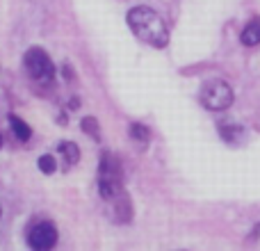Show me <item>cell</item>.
<instances>
[{
	"instance_id": "6",
	"label": "cell",
	"mask_w": 260,
	"mask_h": 251,
	"mask_svg": "<svg viewBox=\"0 0 260 251\" xmlns=\"http://www.w3.org/2000/svg\"><path fill=\"white\" fill-rule=\"evenodd\" d=\"M240 41L244 46H258L260 44V16L251 18V21L244 25L242 35H240Z\"/></svg>"
},
{
	"instance_id": "12",
	"label": "cell",
	"mask_w": 260,
	"mask_h": 251,
	"mask_svg": "<svg viewBox=\"0 0 260 251\" xmlns=\"http://www.w3.org/2000/svg\"><path fill=\"white\" fill-rule=\"evenodd\" d=\"M0 146H3V135H0Z\"/></svg>"
},
{
	"instance_id": "1",
	"label": "cell",
	"mask_w": 260,
	"mask_h": 251,
	"mask_svg": "<svg viewBox=\"0 0 260 251\" xmlns=\"http://www.w3.org/2000/svg\"><path fill=\"white\" fill-rule=\"evenodd\" d=\"M128 25L135 32V37L151 44L155 48H165L169 44V30L167 23L153 12L151 7H135L128 12Z\"/></svg>"
},
{
	"instance_id": "11",
	"label": "cell",
	"mask_w": 260,
	"mask_h": 251,
	"mask_svg": "<svg viewBox=\"0 0 260 251\" xmlns=\"http://www.w3.org/2000/svg\"><path fill=\"white\" fill-rule=\"evenodd\" d=\"M39 169L44 174H53L55 171V158L53 155H41L39 158Z\"/></svg>"
},
{
	"instance_id": "10",
	"label": "cell",
	"mask_w": 260,
	"mask_h": 251,
	"mask_svg": "<svg viewBox=\"0 0 260 251\" xmlns=\"http://www.w3.org/2000/svg\"><path fill=\"white\" fill-rule=\"evenodd\" d=\"M82 130H85L87 135H91L94 139H99V137H101V133H99V121H96L94 117L82 119Z\"/></svg>"
},
{
	"instance_id": "9",
	"label": "cell",
	"mask_w": 260,
	"mask_h": 251,
	"mask_svg": "<svg viewBox=\"0 0 260 251\" xmlns=\"http://www.w3.org/2000/svg\"><path fill=\"white\" fill-rule=\"evenodd\" d=\"M130 137H133L135 142H139V144H146L148 137H151V130H148L146 125H142V123H133L130 125Z\"/></svg>"
},
{
	"instance_id": "3",
	"label": "cell",
	"mask_w": 260,
	"mask_h": 251,
	"mask_svg": "<svg viewBox=\"0 0 260 251\" xmlns=\"http://www.w3.org/2000/svg\"><path fill=\"white\" fill-rule=\"evenodd\" d=\"M201 103H203V108L215 110V112L226 110L233 103V89L224 80H210L201 89Z\"/></svg>"
},
{
	"instance_id": "7",
	"label": "cell",
	"mask_w": 260,
	"mask_h": 251,
	"mask_svg": "<svg viewBox=\"0 0 260 251\" xmlns=\"http://www.w3.org/2000/svg\"><path fill=\"white\" fill-rule=\"evenodd\" d=\"M59 153L64 155L67 165H76L78 158H80V148H78L73 142H62V144H59Z\"/></svg>"
},
{
	"instance_id": "2",
	"label": "cell",
	"mask_w": 260,
	"mask_h": 251,
	"mask_svg": "<svg viewBox=\"0 0 260 251\" xmlns=\"http://www.w3.org/2000/svg\"><path fill=\"white\" fill-rule=\"evenodd\" d=\"M99 190H101V197H103L105 201H117V199L123 194L121 167H119V160L112 155V153H103V155H101Z\"/></svg>"
},
{
	"instance_id": "8",
	"label": "cell",
	"mask_w": 260,
	"mask_h": 251,
	"mask_svg": "<svg viewBox=\"0 0 260 251\" xmlns=\"http://www.w3.org/2000/svg\"><path fill=\"white\" fill-rule=\"evenodd\" d=\"M9 125H12V130H14V135H16L21 142H25L27 137H30V125H27L23 119H18V117H9Z\"/></svg>"
},
{
	"instance_id": "4",
	"label": "cell",
	"mask_w": 260,
	"mask_h": 251,
	"mask_svg": "<svg viewBox=\"0 0 260 251\" xmlns=\"http://www.w3.org/2000/svg\"><path fill=\"white\" fill-rule=\"evenodd\" d=\"M25 62V69L35 80H53V62L46 55V50L41 48H30L23 57Z\"/></svg>"
},
{
	"instance_id": "5",
	"label": "cell",
	"mask_w": 260,
	"mask_h": 251,
	"mask_svg": "<svg viewBox=\"0 0 260 251\" xmlns=\"http://www.w3.org/2000/svg\"><path fill=\"white\" fill-rule=\"evenodd\" d=\"M57 242V229L50 222H39L27 233V244L32 249H50Z\"/></svg>"
}]
</instances>
